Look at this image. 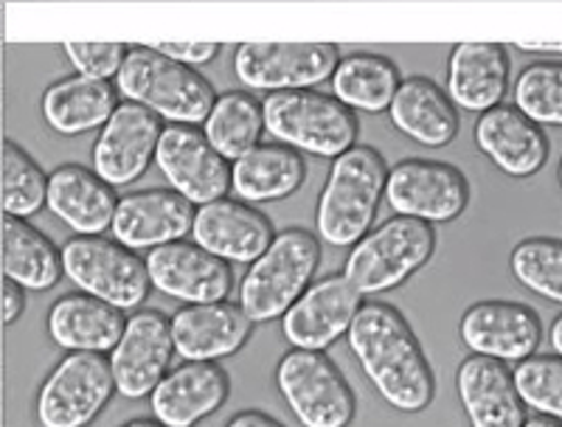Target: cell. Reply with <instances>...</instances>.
Segmentation results:
<instances>
[{
	"instance_id": "cell-36",
	"label": "cell",
	"mask_w": 562,
	"mask_h": 427,
	"mask_svg": "<svg viewBox=\"0 0 562 427\" xmlns=\"http://www.w3.org/2000/svg\"><path fill=\"white\" fill-rule=\"evenodd\" d=\"M512 374L526 408L537 411V416L562 422V358L535 355L515 366Z\"/></svg>"
},
{
	"instance_id": "cell-7",
	"label": "cell",
	"mask_w": 562,
	"mask_h": 427,
	"mask_svg": "<svg viewBox=\"0 0 562 427\" xmlns=\"http://www.w3.org/2000/svg\"><path fill=\"white\" fill-rule=\"evenodd\" d=\"M276 389L304 427H349L358 416V396L326 351H288L276 366Z\"/></svg>"
},
{
	"instance_id": "cell-39",
	"label": "cell",
	"mask_w": 562,
	"mask_h": 427,
	"mask_svg": "<svg viewBox=\"0 0 562 427\" xmlns=\"http://www.w3.org/2000/svg\"><path fill=\"white\" fill-rule=\"evenodd\" d=\"M23 310H26V290L20 288L18 281L7 279L3 281V321L12 326L23 315Z\"/></svg>"
},
{
	"instance_id": "cell-10",
	"label": "cell",
	"mask_w": 562,
	"mask_h": 427,
	"mask_svg": "<svg viewBox=\"0 0 562 427\" xmlns=\"http://www.w3.org/2000/svg\"><path fill=\"white\" fill-rule=\"evenodd\" d=\"M385 203L396 217L422 223H453L470 205V180L445 160L408 158L389 169Z\"/></svg>"
},
{
	"instance_id": "cell-26",
	"label": "cell",
	"mask_w": 562,
	"mask_h": 427,
	"mask_svg": "<svg viewBox=\"0 0 562 427\" xmlns=\"http://www.w3.org/2000/svg\"><path fill=\"white\" fill-rule=\"evenodd\" d=\"M48 335L59 349L88 351V355H108L119 346L127 318L122 310L104 304L85 293H70L54 301L48 310Z\"/></svg>"
},
{
	"instance_id": "cell-12",
	"label": "cell",
	"mask_w": 562,
	"mask_h": 427,
	"mask_svg": "<svg viewBox=\"0 0 562 427\" xmlns=\"http://www.w3.org/2000/svg\"><path fill=\"white\" fill-rule=\"evenodd\" d=\"M160 175L172 186V192L192 205H209L225 200L231 192V166L200 127L169 124L160 135L155 155Z\"/></svg>"
},
{
	"instance_id": "cell-31",
	"label": "cell",
	"mask_w": 562,
	"mask_h": 427,
	"mask_svg": "<svg viewBox=\"0 0 562 427\" xmlns=\"http://www.w3.org/2000/svg\"><path fill=\"white\" fill-rule=\"evenodd\" d=\"M3 273L23 290H52L63 270V250L18 217H3Z\"/></svg>"
},
{
	"instance_id": "cell-19",
	"label": "cell",
	"mask_w": 562,
	"mask_h": 427,
	"mask_svg": "<svg viewBox=\"0 0 562 427\" xmlns=\"http://www.w3.org/2000/svg\"><path fill=\"white\" fill-rule=\"evenodd\" d=\"M175 355L186 363H217L237 355L250 338L254 321L239 304H189L172 315Z\"/></svg>"
},
{
	"instance_id": "cell-20",
	"label": "cell",
	"mask_w": 562,
	"mask_h": 427,
	"mask_svg": "<svg viewBox=\"0 0 562 427\" xmlns=\"http://www.w3.org/2000/svg\"><path fill=\"white\" fill-rule=\"evenodd\" d=\"M194 245L223 262L254 265L276 239L273 225L262 211L243 200H217L200 205L194 217Z\"/></svg>"
},
{
	"instance_id": "cell-17",
	"label": "cell",
	"mask_w": 562,
	"mask_h": 427,
	"mask_svg": "<svg viewBox=\"0 0 562 427\" xmlns=\"http://www.w3.org/2000/svg\"><path fill=\"white\" fill-rule=\"evenodd\" d=\"M149 281L158 293L189 304L225 301L234 284L228 262L194 243H172L147 254Z\"/></svg>"
},
{
	"instance_id": "cell-32",
	"label": "cell",
	"mask_w": 562,
	"mask_h": 427,
	"mask_svg": "<svg viewBox=\"0 0 562 427\" xmlns=\"http://www.w3.org/2000/svg\"><path fill=\"white\" fill-rule=\"evenodd\" d=\"M203 133L211 147L217 149L228 164H237L250 149L262 144V102L250 97L248 90H228V93L217 97V102L211 108Z\"/></svg>"
},
{
	"instance_id": "cell-21",
	"label": "cell",
	"mask_w": 562,
	"mask_h": 427,
	"mask_svg": "<svg viewBox=\"0 0 562 427\" xmlns=\"http://www.w3.org/2000/svg\"><path fill=\"white\" fill-rule=\"evenodd\" d=\"M231 396L228 371L220 363H183L149 396L153 419L164 427H194L217 414Z\"/></svg>"
},
{
	"instance_id": "cell-8",
	"label": "cell",
	"mask_w": 562,
	"mask_h": 427,
	"mask_svg": "<svg viewBox=\"0 0 562 427\" xmlns=\"http://www.w3.org/2000/svg\"><path fill=\"white\" fill-rule=\"evenodd\" d=\"M63 270L79 293L93 295L115 310H135L147 301V259L108 236H74L63 245Z\"/></svg>"
},
{
	"instance_id": "cell-41",
	"label": "cell",
	"mask_w": 562,
	"mask_h": 427,
	"mask_svg": "<svg viewBox=\"0 0 562 427\" xmlns=\"http://www.w3.org/2000/svg\"><path fill=\"white\" fill-rule=\"evenodd\" d=\"M518 52H529V54H560L562 57V43H549V40H537V43H526V40H518L515 43Z\"/></svg>"
},
{
	"instance_id": "cell-27",
	"label": "cell",
	"mask_w": 562,
	"mask_h": 427,
	"mask_svg": "<svg viewBox=\"0 0 562 427\" xmlns=\"http://www.w3.org/2000/svg\"><path fill=\"white\" fill-rule=\"evenodd\" d=\"M391 124L422 147L441 149L459 135V110L428 77L403 79L389 108Z\"/></svg>"
},
{
	"instance_id": "cell-5",
	"label": "cell",
	"mask_w": 562,
	"mask_h": 427,
	"mask_svg": "<svg viewBox=\"0 0 562 427\" xmlns=\"http://www.w3.org/2000/svg\"><path fill=\"white\" fill-rule=\"evenodd\" d=\"M265 133L276 144L338 160L358 147V115L338 99L318 90H288L270 93L262 102Z\"/></svg>"
},
{
	"instance_id": "cell-2",
	"label": "cell",
	"mask_w": 562,
	"mask_h": 427,
	"mask_svg": "<svg viewBox=\"0 0 562 427\" xmlns=\"http://www.w3.org/2000/svg\"><path fill=\"white\" fill-rule=\"evenodd\" d=\"M385 180L383 155L363 144L333 160L315 211L321 239L333 248H355L374 223Z\"/></svg>"
},
{
	"instance_id": "cell-37",
	"label": "cell",
	"mask_w": 562,
	"mask_h": 427,
	"mask_svg": "<svg viewBox=\"0 0 562 427\" xmlns=\"http://www.w3.org/2000/svg\"><path fill=\"white\" fill-rule=\"evenodd\" d=\"M63 52L68 54L70 65L79 77L88 79H119L124 63H127L130 45L124 43H65Z\"/></svg>"
},
{
	"instance_id": "cell-14",
	"label": "cell",
	"mask_w": 562,
	"mask_h": 427,
	"mask_svg": "<svg viewBox=\"0 0 562 427\" xmlns=\"http://www.w3.org/2000/svg\"><path fill=\"white\" fill-rule=\"evenodd\" d=\"M459 338L479 358L518 366L543 344V321L520 301H479L461 315Z\"/></svg>"
},
{
	"instance_id": "cell-35",
	"label": "cell",
	"mask_w": 562,
	"mask_h": 427,
	"mask_svg": "<svg viewBox=\"0 0 562 427\" xmlns=\"http://www.w3.org/2000/svg\"><path fill=\"white\" fill-rule=\"evenodd\" d=\"M48 205V178L37 160L18 147L14 141L3 144V211L7 217L29 220Z\"/></svg>"
},
{
	"instance_id": "cell-11",
	"label": "cell",
	"mask_w": 562,
	"mask_h": 427,
	"mask_svg": "<svg viewBox=\"0 0 562 427\" xmlns=\"http://www.w3.org/2000/svg\"><path fill=\"white\" fill-rule=\"evenodd\" d=\"M333 43H243L234 54V74L250 90L288 93L313 90L333 79L340 63Z\"/></svg>"
},
{
	"instance_id": "cell-40",
	"label": "cell",
	"mask_w": 562,
	"mask_h": 427,
	"mask_svg": "<svg viewBox=\"0 0 562 427\" xmlns=\"http://www.w3.org/2000/svg\"><path fill=\"white\" fill-rule=\"evenodd\" d=\"M225 427H288V425H281L279 419L268 416L265 411H239L237 416H231V422Z\"/></svg>"
},
{
	"instance_id": "cell-16",
	"label": "cell",
	"mask_w": 562,
	"mask_h": 427,
	"mask_svg": "<svg viewBox=\"0 0 562 427\" xmlns=\"http://www.w3.org/2000/svg\"><path fill=\"white\" fill-rule=\"evenodd\" d=\"M164 124L147 108L122 102L93 144V172L115 186H130L147 172L158 155Z\"/></svg>"
},
{
	"instance_id": "cell-30",
	"label": "cell",
	"mask_w": 562,
	"mask_h": 427,
	"mask_svg": "<svg viewBox=\"0 0 562 427\" xmlns=\"http://www.w3.org/2000/svg\"><path fill=\"white\" fill-rule=\"evenodd\" d=\"M403 77L383 54H349L333 74V93L340 104L360 113H383L394 102Z\"/></svg>"
},
{
	"instance_id": "cell-22",
	"label": "cell",
	"mask_w": 562,
	"mask_h": 427,
	"mask_svg": "<svg viewBox=\"0 0 562 427\" xmlns=\"http://www.w3.org/2000/svg\"><path fill=\"white\" fill-rule=\"evenodd\" d=\"M456 391L470 427H524L526 405L506 363L470 355L456 371Z\"/></svg>"
},
{
	"instance_id": "cell-45",
	"label": "cell",
	"mask_w": 562,
	"mask_h": 427,
	"mask_svg": "<svg viewBox=\"0 0 562 427\" xmlns=\"http://www.w3.org/2000/svg\"><path fill=\"white\" fill-rule=\"evenodd\" d=\"M557 180H560V186H562V160H560V169H557Z\"/></svg>"
},
{
	"instance_id": "cell-18",
	"label": "cell",
	"mask_w": 562,
	"mask_h": 427,
	"mask_svg": "<svg viewBox=\"0 0 562 427\" xmlns=\"http://www.w3.org/2000/svg\"><path fill=\"white\" fill-rule=\"evenodd\" d=\"M198 211L172 189H144L119 200L113 217V239L130 250H158L183 243L194 228Z\"/></svg>"
},
{
	"instance_id": "cell-1",
	"label": "cell",
	"mask_w": 562,
	"mask_h": 427,
	"mask_svg": "<svg viewBox=\"0 0 562 427\" xmlns=\"http://www.w3.org/2000/svg\"><path fill=\"white\" fill-rule=\"evenodd\" d=\"M349 349L378 394L400 414H422L436 396V377L416 332L396 306L369 301L349 329Z\"/></svg>"
},
{
	"instance_id": "cell-23",
	"label": "cell",
	"mask_w": 562,
	"mask_h": 427,
	"mask_svg": "<svg viewBox=\"0 0 562 427\" xmlns=\"http://www.w3.org/2000/svg\"><path fill=\"white\" fill-rule=\"evenodd\" d=\"M475 147L509 178H531L549 160L543 127L526 119L515 104H498L475 124Z\"/></svg>"
},
{
	"instance_id": "cell-3",
	"label": "cell",
	"mask_w": 562,
	"mask_h": 427,
	"mask_svg": "<svg viewBox=\"0 0 562 427\" xmlns=\"http://www.w3.org/2000/svg\"><path fill=\"white\" fill-rule=\"evenodd\" d=\"M115 88L127 102L147 108L172 124H205L217 93L209 79L189 65L155 52L153 45H130L127 63L115 79Z\"/></svg>"
},
{
	"instance_id": "cell-44",
	"label": "cell",
	"mask_w": 562,
	"mask_h": 427,
	"mask_svg": "<svg viewBox=\"0 0 562 427\" xmlns=\"http://www.w3.org/2000/svg\"><path fill=\"white\" fill-rule=\"evenodd\" d=\"M122 427H164V425H160L158 419H147V416H140V419H130V422H124Z\"/></svg>"
},
{
	"instance_id": "cell-43",
	"label": "cell",
	"mask_w": 562,
	"mask_h": 427,
	"mask_svg": "<svg viewBox=\"0 0 562 427\" xmlns=\"http://www.w3.org/2000/svg\"><path fill=\"white\" fill-rule=\"evenodd\" d=\"M524 427H562V422L549 419V416H529Z\"/></svg>"
},
{
	"instance_id": "cell-34",
	"label": "cell",
	"mask_w": 562,
	"mask_h": 427,
	"mask_svg": "<svg viewBox=\"0 0 562 427\" xmlns=\"http://www.w3.org/2000/svg\"><path fill=\"white\" fill-rule=\"evenodd\" d=\"M512 102L540 127H562V63H531L515 79Z\"/></svg>"
},
{
	"instance_id": "cell-28",
	"label": "cell",
	"mask_w": 562,
	"mask_h": 427,
	"mask_svg": "<svg viewBox=\"0 0 562 427\" xmlns=\"http://www.w3.org/2000/svg\"><path fill=\"white\" fill-rule=\"evenodd\" d=\"M119 88L102 79L65 77L43 93V119L59 135H82L99 130L119 110Z\"/></svg>"
},
{
	"instance_id": "cell-29",
	"label": "cell",
	"mask_w": 562,
	"mask_h": 427,
	"mask_svg": "<svg viewBox=\"0 0 562 427\" xmlns=\"http://www.w3.org/2000/svg\"><path fill=\"white\" fill-rule=\"evenodd\" d=\"M307 178V164L284 144H259L231 164V192L243 203H276L295 194Z\"/></svg>"
},
{
	"instance_id": "cell-25",
	"label": "cell",
	"mask_w": 562,
	"mask_h": 427,
	"mask_svg": "<svg viewBox=\"0 0 562 427\" xmlns=\"http://www.w3.org/2000/svg\"><path fill=\"white\" fill-rule=\"evenodd\" d=\"M509 88V54L501 43H459L448 59V97L467 113H490Z\"/></svg>"
},
{
	"instance_id": "cell-6",
	"label": "cell",
	"mask_w": 562,
	"mask_h": 427,
	"mask_svg": "<svg viewBox=\"0 0 562 427\" xmlns=\"http://www.w3.org/2000/svg\"><path fill=\"white\" fill-rule=\"evenodd\" d=\"M434 248V225L411 217H391L349 250L344 276L360 295L389 293L425 268Z\"/></svg>"
},
{
	"instance_id": "cell-33",
	"label": "cell",
	"mask_w": 562,
	"mask_h": 427,
	"mask_svg": "<svg viewBox=\"0 0 562 427\" xmlns=\"http://www.w3.org/2000/svg\"><path fill=\"white\" fill-rule=\"evenodd\" d=\"M512 276L529 293L562 306V239L531 236L515 245L509 256Z\"/></svg>"
},
{
	"instance_id": "cell-4",
	"label": "cell",
	"mask_w": 562,
	"mask_h": 427,
	"mask_svg": "<svg viewBox=\"0 0 562 427\" xmlns=\"http://www.w3.org/2000/svg\"><path fill=\"white\" fill-rule=\"evenodd\" d=\"M321 262L318 236L304 228L276 234L270 248L248 268L239 284V306L254 324L281 321L307 293Z\"/></svg>"
},
{
	"instance_id": "cell-38",
	"label": "cell",
	"mask_w": 562,
	"mask_h": 427,
	"mask_svg": "<svg viewBox=\"0 0 562 427\" xmlns=\"http://www.w3.org/2000/svg\"><path fill=\"white\" fill-rule=\"evenodd\" d=\"M153 48L164 57L175 59V63L189 65V68L209 65L220 54V43H155Z\"/></svg>"
},
{
	"instance_id": "cell-42",
	"label": "cell",
	"mask_w": 562,
	"mask_h": 427,
	"mask_svg": "<svg viewBox=\"0 0 562 427\" xmlns=\"http://www.w3.org/2000/svg\"><path fill=\"white\" fill-rule=\"evenodd\" d=\"M549 340H551V349H554V355H557V358H562V313L557 315V318H554V324H551Z\"/></svg>"
},
{
	"instance_id": "cell-13",
	"label": "cell",
	"mask_w": 562,
	"mask_h": 427,
	"mask_svg": "<svg viewBox=\"0 0 562 427\" xmlns=\"http://www.w3.org/2000/svg\"><path fill=\"white\" fill-rule=\"evenodd\" d=\"M175 358L172 321L158 310H138L127 318L124 335L110 351L115 391L124 400H144L164 383Z\"/></svg>"
},
{
	"instance_id": "cell-24",
	"label": "cell",
	"mask_w": 562,
	"mask_h": 427,
	"mask_svg": "<svg viewBox=\"0 0 562 427\" xmlns=\"http://www.w3.org/2000/svg\"><path fill=\"white\" fill-rule=\"evenodd\" d=\"M115 209L119 200L113 186L104 183L88 166L63 164L48 175V211L74 234L102 236L113 228Z\"/></svg>"
},
{
	"instance_id": "cell-9",
	"label": "cell",
	"mask_w": 562,
	"mask_h": 427,
	"mask_svg": "<svg viewBox=\"0 0 562 427\" xmlns=\"http://www.w3.org/2000/svg\"><path fill=\"white\" fill-rule=\"evenodd\" d=\"M115 380L110 358L70 351L40 385L34 414L43 427H88L113 400Z\"/></svg>"
},
{
	"instance_id": "cell-15",
	"label": "cell",
	"mask_w": 562,
	"mask_h": 427,
	"mask_svg": "<svg viewBox=\"0 0 562 427\" xmlns=\"http://www.w3.org/2000/svg\"><path fill=\"white\" fill-rule=\"evenodd\" d=\"M360 299L363 295L351 288L344 273L324 276L313 281L307 293L281 318V335L293 349L326 351L335 340L349 335L363 306Z\"/></svg>"
}]
</instances>
